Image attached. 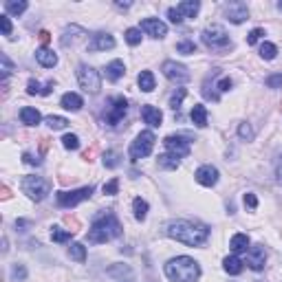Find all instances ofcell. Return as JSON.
<instances>
[{
    "instance_id": "obj_1",
    "label": "cell",
    "mask_w": 282,
    "mask_h": 282,
    "mask_svg": "<svg viewBox=\"0 0 282 282\" xmlns=\"http://www.w3.org/2000/svg\"><path fill=\"white\" fill-rule=\"evenodd\" d=\"M165 234L176 242H183L187 247H201L209 238V229L205 225L192 223V220H172L165 229Z\"/></svg>"
},
{
    "instance_id": "obj_49",
    "label": "cell",
    "mask_w": 282,
    "mask_h": 282,
    "mask_svg": "<svg viewBox=\"0 0 282 282\" xmlns=\"http://www.w3.org/2000/svg\"><path fill=\"white\" fill-rule=\"evenodd\" d=\"M231 86H234V82H231V80H229V77H223V80H220V82H218V86H216V88H218V91H220V93H227V91H229V88H231Z\"/></svg>"
},
{
    "instance_id": "obj_19",
    "label": "cell",
    "mask_w": 282,
    "mask_h": 282,
    "mask_svg": "<svg viewBox=\"0 0 282 282\" xmlns=\"http://www.w3.org/2000/svg\"><path fill=\"white\" fill-rule=\"evenodd\" d=\"M36 60L44 66V69H53V66L58 64V55H55L53 51H49L47 47L38 49V51H36Z\"/></svg>"
},
{
    "instance_id": "obj_6",
    "label": "cell",
    "mask_w": 282,
    "mask_h": 282,
    "mask_svg": "<svg viewBox=\"0 0 282 282\" xmlns=\"http://www.w3.org/2000/svg\"><path fill=\"white\" fill-rule=\"evenodd\" d=\"M152 148H154V135L150 130H143L137 135V139L130 143V159L132 161H139V159L143 157H148V154L152 152Z\"/></svg>"
},
{
    "instance_id": "obj_20",
    "label": "cell",
    "mask_w": 282,
    "mask_h": 282,
    "mask_svg": "<svg viewBox=\"0 0 282 282\" xmlns=\"http://www.w3.org/2000/svg\"><path fill=\"white\" fill-rule=\"evenodd\" d=\"M62 108H66V110H71V113H77L82 106H84V102H82V97L77 95V93H64L62 95Z\"/></svg>"
},
{
    "instance_id": "obj_18",
    "label": "cell",
    "mask_w": 282,
    "mask_h": 282,
    "mask_svg": "<svg viewBox=\"0 0 282 282\" xmlns=\"http://www.w3.org/2000/svg\"><path fill=\"white\" fill-rule=\"evenodd\" d=\"M82 36H84V29L77 27V25H71V27H66L64 29V36L60 38V42H62V47H69V44H75Z\"/></svg>"
},
{
    "instance_id": "obj_50",
    "label": "cell",
    "mask_w": 282,
    "mask_h": 282,
    "mask_svg": "<svg viewBox=\"0 0 282 282\" xmlns=\"http://www.w3.org/2000/svg\"><path fill=\"white\" fill-rule=\"evenodd\" d=\"M245 205H247V207H251V209H256V207H258V198H256V194L247 192V194H245Z\"/></svg>"
},
{
    "instance_id": "obj_52",
    "label": "cell",
    "mask_w": 282,
    "mask_h": 282,
    "mask_svg": "<svg viewBox=\"0 0 282 282\" xmlns=\"http://www.w3.org/2000/svg\"><path fill=\"white\" fill-rule=\"evenodd\" d=\"M22 161H25L27 165H40V163H42L40 159H38V157H33V154H29V152H25V154H22Z\"/></svg>"
},
{
    "instance_id": "obj_26",
    "label": "cell",
    "mask_w": 282,
    "mask_h": 282,
    "mask_svg": "<svg viewBox=\"0 0 282 282\" xmlns=\"http://www.w3.org/2000/svg\"><path fill=\"white\" fill-rule=\"evenodd\" d=\"M159 168H163V170H176L181 165V161H179V157L176 154H172V152H168V154H159Z\"/></svg>"
},
{
    "instance_id": "obj_29",
    "label": "cell",
    "mask_w": 282,
    "mask_h": 282,
    "mask_svg": "<svg viewBox=\"0 0 282 282\" xmlns=\"http://www.w3.org/2000/svg\"><path fill=\"white\" fill-rule=\"evenodd\" d=\"M69 256L73 258L75 262H86V247L80 245V242H73L69 247Z\"/></svg>"
},
{
    "instance_id": "obj_11",
    "label": "cell",
    "mask_w": 282,
    "mask_h": 282,
    "mask_svg": "<svg viewBox=\"0 0 282 282\" xmlns=\"http://www.w3.org/2000/svg\"><path fill=\"white\" fill-rule=\"evenodd\" d=\"M126 110H128V99L126 97H115L113 102H110V110L106 115V124L108 126H117L121 119H124Z\"/></svg>"
},
{
    "instance_id": "obj_42",
    "label": "cell",
    "mask_w": 282,
    "mask_h": 282,
    "mask_svg": "<svg viewBox=\"0 0 282 282\" xmlns=\"http://www.w3.org/2000/svg\"><path fill=\"white\" fill-rule=\"evenodd\" d=\"M27 93H29V95H42V93H44V88L40 86V82L29 80V84H27Z\"/></svg>"
},
{
    "instance_id": "obj_25",
    "label": "cell",
    "mask_w": 282,
    "mask_h": 282,
    "mask_svg": "<svg viewBox=\"0 0 282 282\" xmlns=\"http://www.w3.org/2000/svg\"><path fill=\"white\" fill-rule=\"evenodd\" d=\"M176 9L181 11V16H187V18H194L198 14V9H201V5L196 3V0H183V3L176 5Z\"/></svg>"
},
{
    "instance_id": "obj_32",
    "label": "cell",
    "mask_w": 282,
    "mask_h": 282,
    "mask_svg": "<svg viewBox=\"0 0 282 282\" xmlns=\"http://www.w3.org/2000/svg\"><path fill=\"white\" fill-rule=\"evenodd\" d=\"M71 238H73V231H66V229H60V227L51 229V240L53 242H66Z\"/></svg>"
},
{
    "instance_id": "obj_46",
    "label": "cell",
    "mask_w": 282,
    "mask_h": 282,
    "mask_svg": "<svg viewBox=\"0 0 282 282\" xmlns=\"http://www.w3.org/2000/svg\"><path fill=\"white\" fill-rule=\"evenodd\" d=\"M0 60H3V80L7 82V77H9V73H11V69H14V66H11V62H9V58L7 55H0Z\"/></svg>"
},
{
    "instance_id": "obj_27",
    "label": "cell",
    "mask_w": 282,
    "mask_h": 282,
    "mask_svg": "<svg viewBox=\"0 0 282 282\" xmlns=\"http://www.w3.org/2000/svg\"><path fill=\"white\" fill-rule=\"evenodd\" d=\"M223 264H225V271H227L229 275H238V273L242 271V260H240L238 256H236V253H234V256H227V258H225Z\"/></svg>"
},
{
    "instance_id": "obj_3",
    "label": "cell",
    "mask_w": 282,
    "mask_h": 282,
    "mask_svg": "<svg viewBox=\"0 0 282 282\" xmlns=\"http://www.w3.org/2000/svg\"><path fill=\"white\" fill-rule=\"evenodd\" d=\"M165 275L172 282H198V278H201V267H198V262L194 258L179 256L165 264Z\"/></svg>"
},
{
    "instance_id": "obj_40",
    "label": "cell",
    "mask_w": 282,
    "mask_h": 282,
    "mask_svg": "<svg viewBox=\"0 0 282 282\" xmlns=\"http://www.w3.org/2000/svg\"><path fill=\"white\" fill-rule=\"evenodd\" d=\"M104 190V194H108V196H115L117 194V190H119V179H110L106 185L102 187Z\"/></svg>"
},
{
    "instance_id": "obj_54",
    "label": "cell",
    "mask_w": 282,
    "mask_h": 282,
    "mask_svg": "<svg viewBox=\"0 0 282 282\" xmlns=\"http://www.w3.org/2000/svg\"><path fill=\"white\" fill-rule=\"evenodd\" d=\"M40 42H42V44L49 42V31H40Z\"/></svg>"
},
{
    "instance_id": "obj_33",
    "label": "cell",
    "mask_w": 282,
    "mask_h": 282,
    "mask_svg": "<svg viewBox=\"0 0 282 282\" xmlns=\"http://www.w3.org/2000/svg\"><path fill=\"white\" fill-rule=\"evenodd\" d=\"M5 9H7L9 14L20 16L22 11L27 9V3H25V0H18V3H16V0H7V3H5Z\"/></svg>"
},
{
    "instance_id": "obj_34",
    "label": "cell",
    "mask_w": 282,
    "mask_h": 282,
    "mask_svg": "<svg viewBox=\"0 0 282 282\" xmlns=\"http://www.w3.org/2000/svg\"><path fill=\"white\" fill-rule=\"evenodd\" d=\"M126 42H128L130 47H137V44H141V29H135V27L126 29Z\"/></svg>"
},
{
    "instance_id": "obj_39",
    "label": "cell",
    "mask_w": 282,
    "mask_h": 282,
    "mask_svg": "<svg viewBox=\"0 0 282 282\" xmlns=\"http://www.w3.org/2000/svg\"><path fill=\"white\" fill-rule=\"evenodd\" d=\"M62 146L66 148V150H77V148H80V139H77V135H64Z\"/></svg>"
},
{
    "instance_id": "obj_22",
    "label": "cell",
    "mask_w": 282,
    "mask_h": 282,
    "mask_svg": "<svg viewBox=\"0 0 282 282\" xmlns=\"http://www.w3.org/2000/svg\"><path fill=\"white\" fill-rule=\"evenodd\" d=\"M124 71H126L124 62H121V60H113V62H110V64L106 66V77H108L110 82H117V80H121Z\"/></svg>"
},
{
    "instance_id": "obj_9",
    "label": "cell",
    "mask_w": 282,
    "mask_h": 282,
    "mask_svg": "<svg viewBox=\"0 0 282 282\" xmlns=\"http://www.w3.org/2000/svg\"><path fill=\"white\" fill-rule=\"evenodd\" d=\"M161 71L163 75L168 77L170 82H179V84H183V82L190 80V71H187L185 64H179V62H172V60H168V62L161 64Z\"/></svg>"
},
{
    "instance_id": "obj_23",
    "label": "cell",
    "mask_w": 282,
    "mask_h": 282,
    "mask_svg": "<svg viewBox=\"0 0 282 282\" xmlns=\"http://www.w3.org/2000/svg\"><path fill=\"white\" fill-rule=\"evenodd\" d=\"M247 247H249V236H247V234H236L234 238L229 240V249L234 253L247 251Z\"/></svg>"
},
{
    "instance_id": "obj_47",
    "label": "cell",
    "mask_w": 282,
    "mask_h": 282,
    "mask_svg": "<svg viewBox=\"0 0 282 282\" xmlns=\"http://www.w3.org/2000/svg\"><path fill=\"white\" fill-rule=\"evenodd\" d=\"M168 18L174 22V25H181V22H183V16H181V11L176 9V7H170L168 9Z\"/></svg>"
},
{
    "instance_id": "obj_53",
    "label": "cell",
    "mask_w": 282,
    "mask_h": 282,
    "mask_svg": "<svg viewBox=\"0 0 282 282\" xmlns=\"http://www.w3.org/2000/svg\"><path fill=\"white\" fill-rule=\"evenodd\" d=\"M275 176H278V183L282 187V154H280V159H278V165H275Z\"/></svg>"
},
{
    "instance_id": "obj_45",
    "label": "cell",
    "mask_w": 282,
    "mask_h": 282,
    "mask_svg": "<svg viewBox=\"0 0 282 282\" xmlns=\"http://www.w3.org/2000/svg\"><path fill=\"white\" fill-rule=\"evenodd\" d=\"M108 275H130V267H124V264H119V267H110L108 269Z\"/></svg>"
},
{
    "instance_id": "obj_17",
    "label": "cell",
    "mask_w": 282,
    "mask_h": 282,
    "mask_svg": "<svg viewBox=\"0 0 282 282\" xmlns=\"http://www.w3.org/2000/svg\"><path fill=\"white\" fill-rule=\"evenodd\" d=\"M141 117H143V121H146L148 126L159 128L161 121H163V113L159 108H154V106H141Z\"/></svg>"
},
{
    "instance_id": "obj_16",
    "label": "cell",
    "mask_w": 282,
    "mask_h": 282,
    "mask_svg": "<svg viewBox=\"0 0 282 282\" xmlns=\"http://www.w3.org/2000/svg\"><path fill=\"white\" fill-rule=\"evenodd\" d=\"M225 14H227V18L234 22V25H240V22H245L249 18V9H247L245 3H229Z\"/></svg>"
},
{
    "instance_id": "obj_2",
    "label": "cell",
    "mask_w": 282,
    "mask_h": 282,
    "mask_svg": "<svg viewBox=\"0 0 282 282\" xmlns=\"http://www.w3.org/2000/svg\"><path fill=\"white\" fill-rule=\"evenodd\" d=\"M121 236V223L117 220V216L115 214H99V216H95V220H93L91 229H88V242L91 245H102V242H108L113 238H119Z\"/></svg>"
},
{
    "instance_id": "obj_13",
    "label": "cell",
    "mask_w": 282,
    "mask_h": 282,
    "mask_svg": "<svg viewBox=\"0 0 282 282\" xmlns=\"http://www.w3.org/2000/svg\"><path fill=\"white\" fill-rule=\"evenodd\" d=\"M139 29L146 31L148 36H152V38H165L168 36V27H165V22H161L159 18H143Z\"/></svg>"
},
{
    "instance_id": "obj_35",
    "label": "cell",
    "mask_w": 282,
    "mask_h": 282,
    "mask_svg": "<svg viewBox=\"0 0 282 282\" xmlns=\"http://www.w3.org/2000/svg\"><path fill=\"white\" fill-rule=\"evenodd\" d=\"M260 55L264 60H273L275 55H278V47L271 42H262V47H260Z\"/></svg>"
},
{
    "instance_id": "obj_8",
    "label": "cell",
    "mask_w": 282,
    "mask_h": 282,
    "mask_svg": "<svg viewBox=\"0 0 282 282\" xmlns=\"http://www.w3.org/2000/svg\"><path fill=\"white\" fill-rule=\"evenodd\" d=\"M93 194V187H80V190H71V192H58L55 194V201H58L60 207H75L77 203L88 201Z\"/></svg>"
},
{
    "instance_id": "obj_36",
    "label": "cell",
    "mask_w": 282,
    "mask_h": 282,
    "mask_svg": "<svg viewBox=\"0 0 282 282\" xmlns=\"http://www.w3.org/2000/svg\"><path fill=\"white\" fill-rule=\"evenodd\" d=\"M185 95H187L185 88H179V91H176L174 95L170 97V108H172V110H179V108H181V102H183Z\"/></svg>"
},
{
    "instance_id": "obj_5",
    "label": "cell",
    "mask_w": 282,
    "mask_h": 282,
    "mask_svg": "<svg viewBox=\"0 0 282 282\" xmlns=\"http://www.w3.org/2000/svg\"><path fill=\"white\" fill-rule=\"evenodd\" d=\"M20 190L25 192L31 201H44L47 194L51 192V183L42 176H25L20 181Z\"/></svg>"
},
{
    "instance_id": "obj_44",
    "label": "cell",
    "mask_w": 282,
    "mask_h": 282,
    "mask_svg": "<svg viewBox=\"0 0 282 282\" xmlns=\"http://www.w3.org/2000/svg\"><path fill=\"white\" fill-rule=\"evenodd\" d=\"M267 86H269V88H282V73L269 75V77H267Z\"/></svg>"
},
{
    "instance_id": "obj_41",
    "label": "cell",
    "mask_w": 282,
    "mask_h": 282,
    "mask_svg": "<svg viewBox=\"0 0 282 282\" xmlns=\"http://www.w3.org/2000/svg\"><path fill=\"white\" fill-rule=\"evenodd\" d=\"M238 135H240V139H245V141H251L253 139V130H251V126L247 124H240V128H238Z\"/></svg>"
},
{
    "instance_id": "obj_14",
    "label": "cell",
    "mask_w": 282,
    "mask_h": 282,
    "mask_svg": "<svg viewBox=\"0 0 282 282\" xmlns=\"http://www.w3.org/2000/svg\"><path fill=\"white\" fill-rule=\"evenodd\" d=\"M194 176H196L198 183L205 185V187H212V185L218 183V170L214 168V165H201Z\"/></svg>"
},
{
    "instance_id": "obj_12",
    "label": "cell",
    "mask_w": 282,
    "mask_h": 282,
    "mask_svg": "<svg viewBox=\"0 0 282 282\" xmlns=\"http://www.w3.org/2000/svg\"><path fill=\"white\" fill-rule=\"evenodd\" d=\"M264 262H267V249L262 245L249 247V251H247V264H249V269L260 271V269H264Z\"/></svg>"
},
{
    "instance_id": "obj_51",
    "label": "cell",
    "mask_w": 282,
    "mask_h": 282,
    "mask_svg": "<svg viewBox=\"0 0 282 282\" xmlns=\"http://www.w3.org/2000/svg\"><path fill=\"white\" fill-rule=\"evenodd\" d=\"M0 25H3V33H5V36H9V33H11V22H9V16L7 14L0 16Z\"/></svg>"
},
{
    "instance_id": "obj_31",
    "label": "cell",
    "mask_w": 282,
    "mask_h": 282,
    "mask_svg": "<svg viewBox=\"0 0 282 282\" xmlns=\"http://www.w3.org/2000/svg\"><path fill=\"white\" fill-rule=\"evenodd\" d=\"M44 121H47V126H49L51 130H62V128H66V126H69V121H66L64 117H58V115H49V117L44 119Z\"/></svg>"
},
{
    "instance_id": "obj_4",
    "label": "cell",
    "mask_w": 282,
    "mask_h": 282,
    "mask_svg": "<svg viewBox=\"0 0 282 282\" xmlns=\"http://www.w3.org/2000/svg\"><path fill=\"white\" fill-rule=\"evenodd\" d=\"M203 44H205L207 49H212V51L216 53H225L227 49H231V40L227 36V31L223 29L220 25H209L205 31H203Z\"/></svg>"
},
{
    "instance_id": "obj_21",
    "label": "cell",
    "mask_w": 282,
    "mask_h": 282,
    "mask_svg": "<svg viewBox=\"0 0 282 282\" xmlns=\"http://www.w3.org/2000/svg\"><path fill=\"white\" fill-rule=\"evenodd\" d=\"M40 119H42V117H40V113H38L36 108L25 106V108L20 110V121H22L25 126H38V124H40Z\"/></svg>"
},
{
    "instance_id": "obj_55",
    "label": "cell",
    "mask_w": 282,
    "mask_h": 282,
    "mask_svg": "<svg viewBox=\"0 0 282 282\" xmlns=\"http://www.w3.org/2000/svg\"><path fill=\"white\" fill-rule=\"evenodd\" d=\"M117 7H119V9H128L130 3H117Z\"/></svg>"
},
{
    "instance_id": "obj_15",
    "label": "cell",
    "mask_w": 282,
    "mask_h": 282,
    "mask_svg": "<svg viewBox=\"0 0 282 282\" xmlns=\"http://www.w3.org/2000/svg\"><path fill=\"white\" fill-rule=\"evenodd\" d=\"M115 47V38L110 33H95L88 42V51H106Z\"/></svg>"
},
{
    "instance_id": "obj_7",
    "label": "cell",
    "mask_w": 282,
    "mask_h": 282,
    "mask_svg": "<svg viewBox=\"0 0 282 282\" xmlns=\"http://www.w3.org/2000/svg\"><path fill=\"white\" fill-rule=\"evenodd\" d=\"M77 82H80V86L84 88L86 93H99V88H102V77L93 66H86V64H80L77 66Z\"/></svg>"
},
{
    "instance_id": "obj_56",
    "label": "cell",
    "mask_w": 282,
    "mask_h": 282,
    "mask_svg": "<svg viewBox=\"0 0 282 282\" xmlns=\"http://www.w3.org/2000/svg\"><path fill=\"white\" fill-rule=\"evenodd\" d=\"M278 9H282V3H278Z\"/></svg>"
},
{
    "instance_id": "obj_48",
    "label": "cell",
    "mask_w": 282,
    "mask_h": 282,
    "mask_svg": "<svg viewBox=\"0 0 282 282\" xmlns=\"http://www.w3.org/2000/svg\"><path fill=\"white\" fill-rule=\"evenodd\" d=\"M262 36H264V31H262V29H253V31L249 33V36H247V44H256Z\"/></svg>"
},
{
    "instance_id": "obj_43",
    "label": "cell",
    "mask_w": 282,
    "mask_h": 282,
    "mask_svg": "<svg viewBox=\"0 0 282 282\" xmlns=\"http://www.w3.org/2000/svg\"><path fill=\"white\" fill-rule=\"evenodd\" d=\"M11 278L14 280H25L27 278V269L22 267V264H14V269H11Z\"/></svg>"
},
{
    "instance_id": "obj_30",
    "label": "cell",
    "mask_w": 282,
    "mask_h": 282,
    "mask_svg": "<svg viewBox=\"0 0 282 282\" xmlns=\"http://www.w3.org/2000/svg\"><path fill=\"white\" fill-rule=\"evenodd\" d=\"M132 207H135V218L137 220H146V216H148V203L143 201V198L137 196L135 201H132Z\"/></svg>"
},
{
    "instance_id": "obj_38",
    "label": "cell",
    "mask_w": 282,
    "mask_h": 282,
    "mask_svg": "<svg viewBox=\"0 0 282 282\" xmlns=\"http://www.w3.org/2000/svg\"><path fill=\"white\" fill-rule=\"evenodd\" d=\"M176 51L183 53V55H192V53H196V44L190 40H183V42L176 44Z\"/></svg>"
},
{
    "instance_id": "obj_37",
    "label": "cell",
    "mask_w": 282,
    "mask_h": 282,
    "mask_svg": "<svg viewBox=\"0 0 282 282\" xmlns=\"http://www.w3.org/2000/svg\"><path fill=\"white\" fill-rule=\"evenodd\" d=\"M104 165H106V168H117L119 165V152H115V150H108L106 154H104Z\"/></svg>"
},
{
    "instance_id": "obj_10",
    "label": "cell",
    "mask_w": 282,
    "mask_h": 282,
    "mask_svg": "<svg viewBox=\"0 0 282 282\" xmlns=\"http://www.w3.org/2000/svg\"><path fill=\"white\" fill-rule=\"evenodd\" d=\"M163 143H165V148H168L172 154H176L179 159L187 157V154H190V148H192V141L183 135H170L163 139Z\"/></svg>"
},
{
    "instance_id": "obj_28",
    "label": "cell",
    "mask_w": 282,
    "mask_h": 282,
    "mask_svg": "<svg viewBox=\"0 0 282 282\" xmlns=\"http://www.w3.org/2000/svg\"><path fill=\"white\" fill-rule=\"evenodd\" d=\"M137 82H139V88L143 93L154 91V75L150 73V71H141L139 77H137Z\"/></svg>"
},
{
    "instance_id": "obj_24",
    "label": "cell",
    "mask_w": 282,
    "mask_h": 282,
    "mask_svg": "<svg viewBox=\"0 0 282 282\" xmlns=\"http://www.w3.org/2000/svg\"><path fill=\"white\" fill-rule=\"evenodd\" d=\"M192 121H194L198 128H205L207 126V108L203 104H194V108H192Z\"/></svg>"
}]
</instances>
